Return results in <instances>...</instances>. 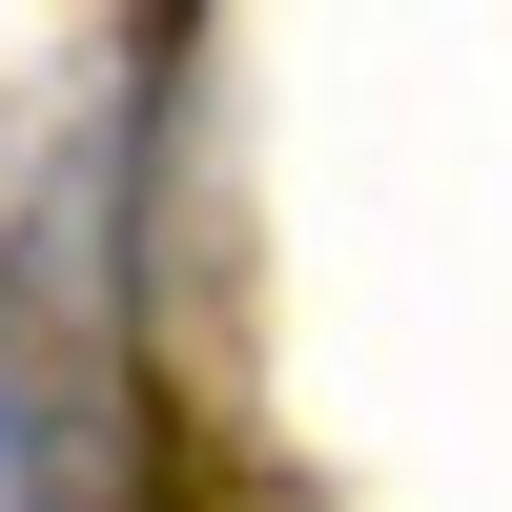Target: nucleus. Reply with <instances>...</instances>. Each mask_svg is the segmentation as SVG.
Returning a JSON list of instances; mask_svg holds the SVG:
<instances>
[{"mask_svg":"<svg viewBox=\"0 0 512 512\" xmlns=\"http://www.w3.org/2000/svg\"><path fill=\"white\" fill-rule=\"evenodd\" d=\"M0 512H21V410H0Z\"/></svg>","mask_w":512,"mask_h":512,"instance_id":"1","label":"nucleus"}]
</instances>
